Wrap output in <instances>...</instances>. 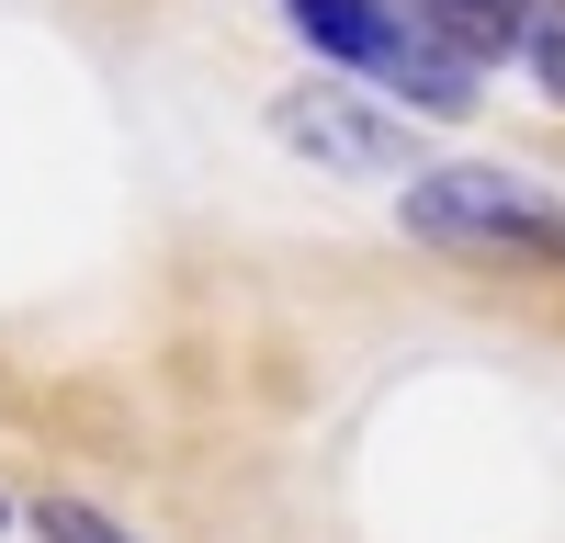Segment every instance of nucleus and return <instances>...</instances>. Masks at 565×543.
<instances>
[{
    "label": "nucleus",
    "instance_id": "nucleus-7",
    "mask_svg": "<svg viewBox=\"0 0 565 543\" xmlns=\"http://www.w3.org/2000/svg\"><path fill=\"white\" fill-rule=\"evenodd\" d=\"M0 521H12V510H0Z\"/></svg>",
    "mask_w": 565,
    "mask_h": 543
},
{
    "label": "nucleus",
    "instance_id": "nucleus-6",
    "mask_svg": "<svg viewBox=\"0 0 565 543\" xmlns=\"http://www.w3.org/2000/svg\"><path fill=\"white\" fill-rule=\"evenodd\" d=\"M34 532H45V543H136L125 521L90 510V498H34Z\"/></svg>",
    "mask_w": 565,
    "mask_h": 543
},
{
    "label": "nucleus",
    "instance_id": "nucleus-1",
    "mask_svg": "<svg viewBox=\"0 0 565 543\" xmlns=\"http://www.w3.org/2000/svg\"><path fill=\"white\" fill-rule=\"evenodd\" d=\"M396 215H407V238L463 249V260H565L554 193H532L521 170H487V159L407 170V181H396Z\"/></svg>",
    "mask_w": 565,
    "mask_h": 543
},
{
    "label": "nucleus",
    "instance_id": "nucleus-2",
    "mask_svg": "<svg viewBox=\"0 0 565 543\" xmlns=\"http://www.w3.org/2000/svg\"><path fill=\"white\" fill-rule=\"evenodd\" d=\"M295 12V34L317 45V57H340V68H362L373 91H396V103H418L430 125H452L463 103H476V68L463 57H441L430 34H418L396 0H282Z\"/></svg>",
    "mask_w": 565,
    "mask_h": 543
},
{
    "label": "nucleus",
    "instance_id": "nucleus-3",
    "mask_svg": "<svg viewBox=\"0 0 565 543\" xmlns=\"http://www.w3.org/2000/svg\"><path fill=\"white\" fill-rule=\"evenodd\" d=\"M271 136H282V148H306L317 170H351V181L407 170V125H396L385 103H362V91H340V79L282 91V103H271Z\"/></svg>",
    "mask_w": 565,
    "mask_h": 543
},
{
    "label": "nucleus",
    "instance_id": "nucleus-4",
    "mask_svg": "<svg viewBox=\"0 0 565 543\" xmlns=\"http://www.w3.org/2000/svg\"><path fill=\"white\" fill-rule=\"evenodd\" d=\"M407 23L430 34L441 57H463V68L509 57V12H498V0H407Z\"/></svg>",
    "mask_w": 565,
    "mask_h": 543
},
{
    "label": "nucleus",
    "instance_id": "nucleus-5",
    "mask_svg": "<svg viewBox=\"0 0 565 543\" xmlns=\"http://www.w3.org/2000/svg\"><path fill=\"white\" fill-rule=\"evenodd\" d=\"M498 12H509V57L565 103V0H498Z\"/></svg>",
    "mask_w": 565,
    "mask_h": 543
}]
</instances>
